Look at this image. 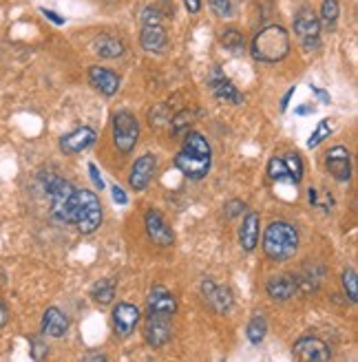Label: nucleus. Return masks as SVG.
Here are the masks:
<instances>
[{
	"label": "nucleus",
	"instance_id": "f257e3e1",
	"mask_svg": "<svg viewBox=\"0 0 358 362\" xmlns=\"http://www.w3.org/2000/svg\"><path fill=\"white\" fill-rule=\"evenodd\" d=\"M299 250V232L288 221H272L263 234V252L275 263L290 261Z\"/></svg>",
	"mask_w": 358,
	"mask_h": 362
},
{
	"label": "nucleus",
	"instance_id": "f03ea898",
	"mask_svg": "<svg viewBox=\"0 0 358 362\" xmlns=\"http://www.w3.org/2000/svg\"><path fill=\"white\" fill-rule=\"evenodd\" d=\"M67 223H74L82 234H91L102 223V206L100 199L91 190H74L69 202Z\"/></svg>",
	"mask_w": 358,
	"mask_h": 362
},
{
	"label": "nucleus",
	"instance_id": "7ed1b4c3",
	"mask_svg": "<svg viewBox=\"0 0 358 362\" xmlns=\"http://www.w3.org/2000/svg\"><path fill=\"white\" fill-rule=\"evenodd\" d=\"M250 51H253V58L257 62H265V64L279 62L290 53V33L281 25L265 27L255 35Z\"/></svg>",
	"mask_w": 358,
	"mask_h": 362
},
{
	"label": "nucleus",
	"instance_id": "20e7f679",
	"mask_svg": "<svg viewBox=\"0 0 358 362\" xmlns=\"http://www.w3.org/2000/svg\"><path fill=\"white\" fill-rule=\"evenodd\" d=\"M137 139H139V124H137L135 115L129 111L115 113V117H113V141H115L117 151L129 155L135 148Z\"/></svg>",
	"mask_w": 358,
	"mask_h": 362
},
{
	"label": "nucleus",
	"instance_id": "39448f33",
	"mask_svg": "<svg viewBox=\"0 0 358 362\" xmlns=\"http://www.w3.org/2000/svg\"><path fill=\"white\" fill-rule=\"evenodd\" d=\"M74 190H76V186L60 179V177H53L47 184V194H49V202H51V216L58 223H67L69 202H71Z\"/></svg>",
	"mask_w": 358,
	"mask_h": 362
},
{
	"label": "nucleus",
	"instance_id": "423d86ee",
	"mask_svg": "<svg viewBox=\"0 0 358 362\" xmlns=\"http://www.w3.org/2000/svg\"><path fill=\"white\" fill-rule=\"evenodd\" d=\"M294 33L303 49L314 51L321 47V23L310 9H301L294 18Z\"/></svg>",
	"mask_w": 358,
	"mask_h": 362
},
{
	"label": "nucleus",
	"instance_id": "0eeeda50",
	"mask_svg": "<svg viewBox=\"0 0 358 362\" xmlns=\"http://www.w3.org/2000/svg\"><path fill=\"white\" fill-rule=\"evenodd\" d=\"M292 354L301 362H328L330 360L328 345L321 338H314V336L299 338L294 349H292Z\"/></svg>",
	"mask_w": 358,
	"mask_h": 362
},
{
	"label": "nucleus",
	"instance_id": "6e6552de",
	"mask_svg": "<svg viewBox=\"0 0 358 362\" xmlns=\"http://www.w3.org/2000/svg\"><path fill=\"white\" fill-rule=\"evenodd\" d=\"M149 316H162V318H173V314L177 312V300L173 296V292H168L166 287L157 285L151 289L149 294Z\"/></svg>",
	"mask_w": 358,
	"mask_h": 362
},
{
	"label": "nucleus",
	"instance_id": "1a4fd4ad",
	"mask_svg": "<svg viewBox=\"0 0 358 362\" xmlns=\"http://www.w3.org/2000/svg\"><path fill=\"white\" fill-rule=\"evenodd\" d=\"M144 226H146V234H149V239L157 245H173L175 241V234L173 230L168 228V223L164 221V216L159 214L157 210H149L144 214Z\"/></svg>",
	"mask_w": 358,
	"mask_h": 362
},
{
	"label": "nucleus",
	"instance_id": "9d476101",
	"mask_svg": "<svg viewBox=\"0 0 358 362\" xmlns=\"http://www.w3.org/2000/svg\"><path fill=\"white\" fill-rule=\"evenodd\" d=\"M202 294L206 303L212 307V312H217V314H226L232 307V292L226 285H217L212 279H206L202 283Z\"/></svg>",
	"mask_w": 358,
	"mask_h": 362
},
{
	"label": "nucleus",
	"instance_id": "9b49d317",
	"mask_svg": "<svg viewBox=\"0 0 358 362\" xmlns=\"http://www.w3.org/2000/svg\"><path fill=\"white\" fill-rule=\"evenodd\" d=\"M175 166L188 179H204L210 170V157H200V155L182 151L175 155Z\"/></svg>",
	"mask_w": 358,
	"mask_h": 362
},
{
	"label": "nucleus",
	"instance_id": "f8f14e48",
	"mask_svg": "<svg viewBox=\"0 0 358 362\" xmlns=\"http://www.w3.org/2000/svg\"><path fill=\"white\" fill-rule=\"evenodd\" d=\"M139 316H142V312L137 310L135 305H131V303H120L115 310H113L115 334L122 336V338H129L135 332V327H137Z\"/></svg>",
	"mask_w": 358,
	"mask_h": 362
},
{
	"label": "nucleus",
	"instance_id": "ddd939ff",
	"mask_svg": "<svg viewBox=\"0 0 358 362\" xmlns=\"http://www.w3.org/2000/svg\"><path fill=\"white\" fill-rule=\"evenodd\" d=\"M93 144H96V131L88 129V126H82V129L71 131L60 139V151L64 155H78L88 146H93Z\"/></svg>",
	"mask_w": 358,
	"mask_h": 362
},
{
	"label": "nucleus",
	"instance_id": "4468645a",
	"mask_svg": "<svg viewBox=\"0 0 358 362\" xmlns=\"http://www.w3.org/2000/svg\"><path fill=\"white\" fill-rule=\"evenodd\" d=\"M155 168H157V161L153 155H142L133 168H131V177H129V184L135 192H142L146 190V186L151 184V179L155 175Z\"/></svg>",
	"mask_w": 358,
	"mask_h": 362
},
{
	"label": "nucleus",
	"instance_id": "2eb2a0df",
	"mask_svg": "<svg viewBox=\"0 0 358 362\" xmlns=\"http://www.w3.org/2000/svg\"><path fill=\"white\" fill-rule=\"evenodd\" d=\"M173 327H171V318L162 316H146V327H144V338L151 347H164L171 340Z\"/></svg>",
	"mask_w": 358,
	"mask_h": 362
},
{
	"label": "nucleus",
	"instance_id": "dca6fc26",
	"mask_svg": "<svg viewBox=\"0 0 358 362\" xmlns=\"http://www.w3.org/2000/svg\"><path fill=\"white\" fill-rule=\"evenodd\" d=\"M208 84L212 88V93L217 100L221 102H230V104H241L243 102V95L237 90V86L232 84L219 69H212V74L208 78Z\"/></svg>",
	"mask_w": 358,
	"mask_h": 362
},
{
	"label": "nucleus",
	"instance_id": "f3484780",
	"mask_svg": "<svg viewBox=\"0 0 358 362\" xmlns=\"http://www.w3.org/2000/svg\"><path fill=\"white\" fill-rule=\"evenodd\" d=\"M328 170L336 181H350L352 177V159H350V151L345 146H334L328 153Z\"/></svg>",
	"mask_w": 358,
	"mask_h": 362
},
{
	"label": "nucleus",
	"instance_id": "a211bd4d",
	"mask_svg": "<svg viewBox=\"0 0 358 362\" xmlns=\"http://www.w3.org/2000/svg\"><path fill=\"white\" fill-rule=\"evenodd\" d=\"M88 82H91L102 95L111 98L117 93L120 88V78L109 69H102V66H91L88 69Z\"/></svg>",
	"mask_w": 358,
	"mask_h": 362
},
{
	"label": "nucleus",
	"instance_id": "6ab92c4d",
	"mask_svg": "<svg viewBox=\"0 0 358 362\" xmlns=\"http://www.w3.org/2000/svg\"><path fill=\"white\" fill-rule=\"evenodd\" d=\"M139 45L151 53H162L168 47V33L162 25H144L139 35Z\"/></svg>",
	"mask_w": 358,
	"mask_h": 362
},
{
	"label": "nucleus",
	"instance_id": "aec40b11",
	"mask_svg": "<svg viewBox=\"0 0 358 362\" xmlns=\"http://www.w3.org/2000/svg\"><path fill=\"white\" fill-rule=\"evenodd\" d=\"M265 292L275 300H288L299 292V285L294 281V276L290 274H281V276H272L265 283Z\"/></svg>",
	"mask_w": 358,
	"mask_h": 362
},
{
	"label": "nucleus",
	"instance_id": "412c9836",
	"mask_svg": "<svg viewBox=\"0 0 358 362\" xmlns=\"http://www.w3.org/2000/svg\"><path fill=\"white\" fill-rule=\"evenodd\" d=\"M67 332H69V318L58 307H49L42 316V334L51 338H62Z\"/></svg>",
	"mask_w": 358,
	"mask_h": 362
},
{
	"label": "nucleus",
	"instance_id": "4be33fe9",
	"mask_svg": "<svg viewBox=\"0 0 358 362\" xmlns=\"http://www.w3.org/2000/svg\"><path fill=\"white\" fill-rule=\"evenodd\" d=\"M259 226H261V219L257 212H248L246 219L241 223V230H239V243L246 252H253L259 243Z\"/></svg>",
	"mask_w": 358,
	"mask_h": 362
},
{
	"label": "nucleus",
	"instance_id": "5701e85b",
	"mask_svg": "<svg viewBox=\"0 0 358 362\" xmlns=\"http://www.w3.org/2000/svg\"><path fill=\"white\" fill-rule=\"evenodd\" d=\"M93 51L98 53L100 58H106V60H113V58H120L124 53V42L115 35H109V33H102L93 40Z\"/></svg>",
	"mask_w": 358,
	"mask_h": 362
},
{
	"label": "nucleus",
	"instance_id": "b1692460",
	"mask_svg": "<svg viewBox=\"0 0 358 362\" xmlns=\"http://www.w3.org/2000/svg\"><path fill=\"white\" fill-rule=\"evenodd\" d=\"M91 296H93V300L100 303V305H109V303H113V298H115V281H113V279H102L100 283L93 285Z\"/></svg>",
	"mask_w": 358,
	"mask_h": 362
},
{
	"label": "nucleus",
	"instance_id": "393cba45",
	"mask_svg": "<svg viewBox=\"0 0 358 362\" xmlns=\"http://www.w3.org/2000/svg\"><path fill=\"white\" fill-rule=\"evenodd\" d=\"M184 151L192 153V155H200V157H210V144L200 133H186Z\"/></svg>",
	"mask_w": 358,
	"mask_h": 362
},
{
	"label": "nucleus",
	"instance_id": "a878e982",
	"mask_svg": "<svg viewBox=\"0 0 358 362\" xmlns=\"http://www.w3.org/2000/svg\"><path fill=\"white\" fill-rule=\"evenodd\" d=\"M246 334H248V340L253 342V345H259V342H261V340L265 338V334H267V322H265V318H263L261 314L253 316V320L248 322Z\"/></svg>",
	"mask_w": 358,
	"mask_h": 362
},
{
	"label": "nucleus",
	"instance_id": "bb28decb",
	"mask_svg": "<svg viewBox=\"0 0 358 362\" xmlns=\"http://www.w3.org/2000/svg\"><path fill=\"white\" fill-rule=\"evenodd\" d=\"M267 175H270V179H275V181H292L290 170L281 157H272L267 161Z\"/></svg>",
	"mask_w": 358,
	"mask_h": 362
},
{
	"label": "nucleus",
	"instance_id": "cd10ccee",
	"mask_svg": "<svg viewBox=\"0 0 358 362\" xmlns=\"http://www.w3.org/2000/svg\"><path fill=\"white\" fill-rule=\"evenodd\" d=\"M221 45L230 51V53H241L243 51V35L237 29H226L221 35Z\"/></svg>",
	"mask_w": 358,
	"mask_h": 362
},
{
	"label": "nucleus",
	"instance_id": "c85d7f7f",
	"mask_svg": "<svg viewBox=\"0 0 358 362\" xmlns=\"http://www.w3.org/2000/svg\"><path fill=\"white\" fill-rule=\"evenodd\" d=\"M190 124H192V113L190 111H182L179 115H175L171 119V129L175 135H186L188 129H190Z\"/></svg>",
	"mask_w": 358,
	"mask_h": 362
},
{
	"label": "nucleus",
	"instance_id": "c756f323",
	"mask_svg": "<svg viewBox=\"0 0 358 362\" xmlns=\"http://www.w3.org/2000/svg\"><path fill=\"white\" fill-rule=\"evenodd\" d=\"M338 18V3L336 0H323V5H321V23L332 27Z\"/></svg>",
	"mask_w": 358,
	"mask_h": 362
},
{
	"label": "nucleus",
	"instance_id": "7c9ffc66",
	"mask_svg": "<svg viewBox=\"0 0 358 362\" xmlns=\"http://www.w3.org/2000/svg\"><path fill=\"white\" fill-rule=\"evenodd\" d=\"M330 133H332L330 122H328V119H321L318 126H316V131H314L312 137L308 139V148H316L321 141H325V137H330Z\"/></svg>",
	"mask_w": 358,
	"mask_h": 362
},
{
	"label": "nucleus",
	"instance_id": "2f4dec72",
	"mask_svg": "<svg viewBox=\"0 0 358 362\" xmlns=\"http://www.w3.org/2000/svg\"><path fill=\"white\" fill-rule=\"evenodd\" d=\"M343 287L350 296L352 303L358 300V279H356V269H345L343 272Z\"/></svg>",
	"mask_w": 358,
	"mask_h": 362
},
{
	"label": "nucleus",
	"instance_id": "473e14b6",
	"mask_svg": "<svg viewBox=\"0 0 358 362\" xmlns=\"http://www.w3.org/2000/svg\"><path fill=\"white\" fill-rule=\"evenodd\" d=\"M283 161H285V166H288V170H290L292 184H299V181L303 179V161H301V157L299 155H288Z\"/></svg>",
	"mask_w": 358,
	"mask_h": 362
},
{
	"label": "nucleus",
	"instance_id": "72a5a7b5",
	"mask_svg": "<svg viewBox=\"0 0 358 362\" xmlns=\"http://www.w3.org/2000/svg\"><path fill=\"white\" fill-rule=\"evenodd\" d=\"M210 9L219 18H230L232 16V3H230V0H210Z\"/></svg>",
	"mask_w": 358,
	"mask_h": 362
},
{
	"label": "nucleus",
	"instance_id": "f704fd0d",
	"mask_svg": "<svg viewBox=\"0 0 358 362\" xmlns=\"http://www.w3.org/2000/svg\"><path fill=\"white\" fill-rule=\"evenodd\" d=\"M142 23L144 25H162V13L157 11V7H146L142 13Z\"/></svg>",
	"mask_w": 358,
	"mask_h": 362
},
{
	"label": "nucleus",
	"instance_id": "c9c22d12",
	"mask_svg": "<svg viewBox=\"0 0 358 362\" xmlns=\"http://www.w3.org/2000/svg\"><path fill=\"white\" fill-rule=\"evenodd\" d=\"M31 347H33V349H31V356H33L35 360H42V358L47 356V351H49V347L45 345L42 340H38V338H33V340H31Z\"/></svg>",
	"mask_w": 358,
	"mask_h": 362
},
{
	"label": "nucleus",
	"instance_id": "e433bc0d",
	"mask_svg": "<svg viewBox=\"0 0 358 362\" xmlns=\"http://www.w3.org/2000/svg\"><path fill=\"white\" fill-rule=\"evenodd\" d=\"M88 175H91V181L96 184V188L98 190H104V179H102V175H100V170H98L96 164H88Z\"/></svg>",
	"mask_w": 358,
	"mask_h": 362
},
{
	"label": "nucleus",
	"instance_id": "4c0bfd02",
	"mask_svg": "<svg viewBox=\"0 0 358 362\" xmlns=\"http://www.w3.org/2000/svg\"><path fill=\"white\" fill-rule=\"evenodd\" d=\"M246 210V204L243 202H237V199H235V202H230L228 206H226V212H228V216H237L239 212H243Z\"/></svg>",
	"mask_w": 358,
	"mask_h": 362
},
{
	"label": "nucleus",
	"instance_id": "58836bf2",
	"mask_svg": "<svg viewBox=\"0 0 358 362\" xmlns=\"http://www.w3.org/2000/svg\"><path fill=\"white\" fill-rule=\"evenodd\" d=\"M111 190H113V199H115V204H120V206H127V204H129V197H127V192H124L120 186H113Z\"/></svg>",
	"mask_w": 358,
	"mask_h": 362
},
{
	"label": "nucleus",
	"instance_id": "ea45409f",
	"mask_svg": "<svg viewBox=\"0 0 358 362\" xmlns=\"http://www.w3.org/2000/svg\"><path fill=\"white\" fill-rule=\"evenodd\" d=\"M184 5H186L188 13H200V9H202V0H184Z\"/></svg>",
	"mask_w": 358,
	"mask_h": 362
},
{
	"label": "nucleus",
	"instance_id": "a19ab883",
	"mask_svg": "<svg viewBox=\"0 0 358 362\" xmlns=\"http://www.w3.org/2000/svg\"><path fill=\"white\" fill-rule=\"evenodd\" d=\"M42 13H45V18H49L51 23H56V25H64V18L56 16V11H51V9H42Z\"/></svg>",
	"mask_w": 358,
	"mask_h": 362
},
{
	"label": "nucleus",
	"instance_id": "79ce46f5",
	"mask_svg": "<svg viewBox=\"0 0 358 362\" xmlns=\"http://www.w3.org/2000/svg\"><path fill=\"white\" fill-rule=\"evenodd\" d=\"M292 95H294V86L288 90V93L283 95V102H281V111H285V108H288V102H290V98H292Z\"/></svg>",
	"mask_w": 358,
	"mask_h": 362
},
{
	"label": "nucleus",
	"instance_id": "37998d69",
	"mask_svg": "<svg viewBox=\"0 0 358 362\" xmlns=\"http://www.w3.org/2000/svg\"><path fill=\"white\" fill-rule=\"evenodd\" d=\"M5 322H7V307L0 303V327H5Z\"/></svg>",
	"mask_w": 358,
	"mask_h": 362
},
{
	"label": "nucleus",
	"instance_id": "c03bdc74",
	"mask_svg": "<svg viewBox=\"0 0 358 362\" xmlns=\"http://www.w3.org/2000/svg\"><path fill=\"white\" fill-rule=\"evenodd\" d=\"M312 90H314V93H316L321 100H323V102H330V95L325 93V90H321V88H316V86H312Z\"/></svg>",
	"mask_w": 358,
	"mask_h": 362
},
{
	"label": "nucleus",
	"instance_id": "a18cd8bd",
	"mask_svg": "<svg viewBox=\"0 0 358 362\" xmlns=\"http://www.w3.org/2000/svg\"><path fill=\"white\" fill-rule=\"evenodd\" d=\"M84 360H106V356H102V354L100 356H86Z\"/></svg>",
	"mask_w": 358,
	"mask_h": 362
},
{
	"label": "nucleus",
	"instance_id": "49530a36",
	"mask_svg": "<svg viewBox=\"0 0 358 362\" xmlns=\"http://www.w3.org/2000/svg\"><path fill=\"white\" fill-rule=\"evenodd\" d=\"M310 111H314V108H308V106H301V108H299V111H296V113H301V115H303V113H310Z\"/></svg>",
	"mask_w": 358,
	"mask_h": 362
}]
</instances>
